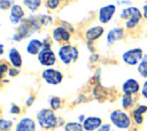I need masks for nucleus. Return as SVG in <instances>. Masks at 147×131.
Wrapping results in <instances>:
<instances>
[{
  "mask_svg": "<svg viewBox=\"0 0 147 131\" xmlns=\"http://www.w3.org/2000/svg\"><path fill=\"white\" fill-rule=\"evenodd\" d=\"M145 111H147V106H145V105H141V106L137 107L136 109H133V111H132V118H133V121H134L136 124L140 125L144 122L142 114Z\"/></svg>",
  "mask_w": 147,
  "mask_h": 131,
  "instance_id": "a211bd4d",
  "label": "nucleus"
},
{
  "mask_svg": "<svg viewBox=\"0 0 147 131\" xmlns=\"http://www.w3.org/2000/svg\"><path fill=\"white\" fill-rule=\"evenodd\" d=\"M49 106L53 110H57L61 107V99L59 97H52L49 99Z\"/></svg>",
  "mask_w": 147,
  "mask_h": 131,
  "instance_id": "5701e85b",
  "label": "nucleus"
},
{
  "mask_svg": "<svg viewBox=\"0 0 147 131\" xmlns=\"http://www.w3.org/2000/svg\"><path fill=\"white\" fill-rule=\"evenodd\" d=\"M122 91H123L124 95H132V94H136L139 91H141V88H140L138 80H136L134 78H129L123 83Z\"/></svg>",
  "mask_w": 147,
  "mask_h": 131,
  "instance_id": "1a4fd4ad",
  "label": "nucleus"
},
{
  "mask_svg": "<svg viewBox=\"0 0 147 131\" xmlns=\"http://www.w3.org/2000/svg\"><path fill=\"white\" fill-rule=\"evenodd\" d=\"M118 3H125V5H130L131 1H118Z\"/></svg>",
  "mask_w": 147,
  "mask_h": 131,
  "instance_id": "c9c22d12",
  "label": "nucleus"
},
{
  "mask_svg": "<svg viewBox=\"0 0 147 131\" xmlns=\"http://www.w3.org/2000/svg\"><path fill=\"white\" fill-rule=\"evenodd\" d=\"M8 70H9V68L7 67V64H6V63H2V64H1V74L3 75V74H5L6 71H8Z\"/></svg>",
  "mask_w": 147,
  "mask_h": 131,
  "instance_id": "72a5a7b5",
  "label": "nucleus"
},
{
  "mask_svg": "<svg viewBox=\"0 0 147 131\" xmlns=\"http://www.w3.org/2000/svg\"><path fill=\"white\" fill-rule=\"evenodd\" d=\"M57 54H59V57L62 61V63L65 64V66H68L71 62H76L77 59H78V55H79L78 49L75 46H71L69 44L62 45L59 48Z\"/></svg>",
  "mask_w": 147,
  "mask_h": 131,
  "instance_id": "20e7f679",
  "label": "nucleus"
},
{
  "mask_svg": "<svg viewBox=\"0 0 147 131\" xmlns=\"http://www.w3.org/2000/svg\"><path fill=\"white\" fill-rule=\"evenodd\" d=\"M109 118H110V122L118 129H129L131 126L130 116L121 109L113 110L109 115Z\"/></svg>",
  "mask_w": 147,
  "mask_h": 131,
  "instance_id": "39448f33",
  "label": "nucleus"
},
{
  "mask_svg": "<svg viewBox=\"0 0 147 131\" xmlns=\"http://www.w3.org/2000/svg\"><path fill=\"white\" fill-rule=\"evenodd\" d=\"M141 94H142V97L145 98V99H147V80H145L144 82V84H142V87H141Z\"/></svg>",
  "mask_w": 147,
  "mask_h": 131,
  "instance_id": "c85d7f7f",
  "label": "nucleus"
},
{
  "mask_svg": "<svg viewBox=\"0 0 147 131\" xmlns=\"http://www.w3.org/2000/svg\"><path fill=\"white\" fill-rule=\"evenodd\" d=\"M33 101H34V97H33V95H30V97L26 99V101H25V102H26V105H28V106H31Z\"/></svg>",
  "mask_w": 147,
  "mask_h": 131,
  "instance_id": "473e14b6",
  "label": "nucleus"
},
{
  "mask_svg": "<svg viewBox=\"0 0 147 131\" xmlns=\"http://www.w3.org/2000/svg\"><path fill=\"white\" fill-rule=\"evenodd\" d=\"M142 14L137 7H127L121 11V18L126 20L125 28L126 29H133L140 21Z\"/></svg>",
  "mask_w": 147,
  "mask_h": 131,
  "instance_id": "f03ea898",
  "label": "nucleus"
},
{
  "mask_svg": "<svg viewBox=\"0 0 147 131\" xmlns=\"http://www.w3.org/2000/svg\"><path fill=\"white\" fill-rule=\"evenodd\" d=\"M102 125V120L96 116H90L83 122V128L85 131H98Z\"/></svg>",
  "mask_w": 147,
  "mask_h": 131,
  "instance_id": "9b49d317",
  "label": "nucleus"
},
{
  "mask_svg": "<svg viewBox=\"0 0 147 131\" xmlns=\"http://www.w3.org/2000/svg\"><path fill=\"white\" fill-rule=\"evenodd\" d=\"M124 37V31L122 28H114L111 30H109L108 34H107V44L108 45H113L116 40H119Z\"/></svg>",
  "mask_w": 147,
  "mask_h": 131,
  "instance_id": "f3484780",
  "label": "nucleus"
},
{
  "mask_svg": "<svg viewBox=\"0 0 147 131\" xmlns=\"http://www.w3.org/2000/svg\"><path fill=\"white\" fill-rule=\"evenodd\" d=\"M45 5H46V7H47L48 9H55V8L59 7L60 1H59V0H47V1L45 2Z\"/></svg>",
  "mask_w": 147,
  "mask_h": 131,
  "instance_id": "a878e982",
  "label": "nucleus"
},
{
  "mask_svg": "<svg viewBox=\"0 0 147 131\" xmlns=\"http://www.w3.org/2000/svg\"><path fill=\"white\" fill-rule=\"evenodd\" d=\"M8 60L9 62L11 63V66L14 68H21L22 66V56L18 52V49H16L15 47H11L9 51H8Z\"/></svg>",
  "mask_w": 147,
  "mask_h": 131,
  "instance_id": "dca6fc26",
  "label": "nucleus"
},
{
  "mask_svg": "<svg viewBox=\"0 0 147 131\" xmlns=\"http://www.w3.org/2000/svg\"><path fill=\"white\" fill-rule=\"evenodd\" d=\"M11 124H13L11 121L5 120V118H1V120H0V129H1L2 131H8V130H10Z\"/></svg>",
  "mask_w": 147,
  "mask_h": 131,
  "instance_id": "393cba45",
  "label": "nucleus"
},
{
  "mask_svg": "<svg viewBox=\"0 0 147 131\" xmlns=\"http://www.w3.org/2000/svg\"><path fill=\"white\" fill-rule=\"evenodd\" d=\"M52 37L56 43L69 41L70 40V32H69V30L64 29L63 26H56L52 32Z\"/></svg>",
  "mask_w": 147,
  "mask_h": 131,
  "instance_id": "ddd939ff",
  "label": "nucleus"
},
{
  "mask_svg": "<svg viewBox=\"0 0 147 131\" xmlns=\"http://www.w3.org/2000/svg\"><path fill=\"white\" fill-rule=\"evenodd\" d=\"M18 74H20V70H18L17 68H11V69H9V70H8V75H9L10 77L17 76Z\"/></svg>",
  "mask_w": 147,
  "mask_h": 131,
  "instance_id": "c756f323",
  "label": "nucleus"
},
{
  "mask_svg": "<svg viewBox=\"0 0 147 131\" xmlns=\"http://www.w3.org/2000/svg\"><path fill=\"white\" fill-rule=\"evenodd\" d=\"M44 47L41 52L38 54V61L44 67H52L56 62V55L51 48V44L48 40H44Z\"/></svg>",
  "mask_w": 147,
  "mask_h": 131,
  "instance_id": "7ed1b4c3",
  "label": "nucleus"
},
{
  "mask_svg": "<svg viewBox=\"0 0 147 131\" xmlns=\"http://www.w3.org/2000/svg\"><path fill=\"white\" fill-rule=\"evenodd\" d=\"M15 131H36V123L30 117H23L15 125Z\"/></svg>",
  "mask_w": 147,
  "mask_h": 131,
  "instance_id": "f8f14e48",
  "label": "nucleus"
},
{
  "mask_svg": "<svg viewBox=\"0 0 147 131\" xmlns=\"http://www.w3.org/2000/svg\"><path fill=\"white\" fill-rule=\"evenodd\" d=\"M142 57H144V54H142V49L141 48H132V49H129L126 52L123 53L122 55V59L123 61L129 64V66H136L138 63H140L142 61Z\"/></svg>",
  "mask_w": 147,
  "mask_h": 131,
  "instance_id": "423d86ee",
  "label": "nucleus"
},
{
  "mask_svg": "<svg viewBox=\"0 0 147 131\" xmlns=\"http://www.w3.org/2000/svg\"><path fill=\"white\" fill-rule=\"evenodd\" d=\"M0 48H1V51H0V54H3V45H2V44H1Z\"/></svg>",
  "mask_w": 147,
  "mask_h": 131,
  "instance_id": "e433bc0d",
  "label": "nucleus"
},
{
  "mask_svg": "<svg viewBox=\"0 0 147 131\" xmlns=\"http://www.w3.org/2000/svg\"><path fill=\"white\" fill-rule=\"evenodd\" d=\"M23 3L26 6L28 9H30L31 11H34L40 7L41 1L40 0H25V1H23Z\"/></svg>",
  "mask_w": 147,
  "mask_h": 131,
  "instance_id": "aec40b11",
  "label": "nucleus"
},
{
  "mask_svg": "<svg viewBox=\"0 0 147 131\" xmlns=\"http://www.w3.org/2000/svg\"><path fill=\"white\" fill-rule=\"evenodd\" d=\"M23 20H24V11L22 7L17 3H14L9 11V21L13 24H18V23L21 24Z\"/></svg>",
  "mask_w": 147,
  "mask_h": 131,
  "instance_id": "9d476101",
  "label": "nucleus"
},
{
  "mask_svg": "<svg viewBox=\"0 0 147 131\" xmlns=\"http://www.w3.org/2000/svg\"><path fill=\"white\" fill-rule=\"evenodd\" d=\"M41 77L49 85H57L63 79L62 72L59 71V70H56V69H54V68H46L41 72Z\"/></svg>",
  "mask_w": 147,
  "mask_h": 131,
  "instance_id": "0eeeda50",
  "label": "nucleus"
},
{
  "mask_svg": "<svg viewBox=\"0 0 147 131\" xmlns=\"http://www.w3.org/2000/svg\"><path fill=\"white\" fill-rule=\"evenodd\" d=\"M83 124L79 122H68L64 124V131H83Z\"/></svg>",
  "mask_w": 147,
  "mask_h": 131,
  "instance_id": "6ab92c4d",
  "label": "nucleus"
},
{
  "mask_svg": "<svg viewBox=\"0 0 147 131\" xmlns=\"http://www.w3.org/2000/svg\"><path fill=\"white\" fill-rule=\"evenodd\" d=\"M39 21H40L41 25H49L53 20L48 14H40L39 15Z\"/></svg>",
  "mask_w": 147,
  "mask_h": 131,
  "instance_id": "b1692460",
  "label": "nucleus"
},
{
  "mask_svg": "<svg viewBox=\"0 0 147 131\" xmlns=\"http://www.w3.org/2000/svg\"><path fill=\"white\" fill-rule=\"evenodd\" d=\"M110 130H111L110 124H102L98 131H110Z\"/></svg>",
  "mask_w": 147,
  "mask_h": 131,
  "instance_id": "2f4dec72",
  "label": "nucleus"
},
{
  "mask_svg": "<svg viewBox=\"0 0 147 131\" xmlns=\"http://www.w3.org/2000/svg\"><path fill=\"white\" fill-rule=\"evenodd\" d=\"M115 11H116V6L113 3L101 7L99 9V21L101 22V24H107L113 18Z\"/></svg>",
  "mask_w": 147,
  "mask_h": 131,
  "instance_id": "6e6552de",
  "label": "nucleus"
},
{
  "mask_svg": "<svg viewBox=\"0 0 147 131\" xmlns=\"http://www.w3.org/2000/svg\"><path fill=\"white\" fill-rule=\"evenodd\" d=\"M99 54H95V53H92L91 56H90V61L91 62H98L99 61Z\"/></svg>",
  "mask_w": 147,
  "mask_h": 131,
  "instance_id": "7c9ffc66",
  "label": "nucleus"
},
{
  "mask_svg": "<svg viewBox=\"0 0 147 131\" xmlns=\"http://www.w3.org/2000/svg\"><path fill=\"white\" fill-rule=\"evenodd\" d=\"M138 72L140 74L141 77L147 79V60H142L138 64Z\"/></svg>",
  "mask_w": 147,
  "mask_h": 131,
  "instance_id": "4be33fe9",
  "label": "nucleus"
},
{
  "mask_svg": "<svg viewBox=\"0 0 147 131\" xmlns=\"http://www.w3.org/2000/svg\"><path fill=\"white\" fill-rule=\"evenodd\" d=\"M9 113H10V114H20V113H21V109H20V107L16 106L15 103H11V107H10V109H9Z\"/></svg>",
  "mask_w": 147,
  "mask_h": 131,
  "instance_id": "cd10ccee",
  "label": "nucleus"
},
{
  "mask_svg": "<svg viewBox=\"0 0 147 131\" xmlns=\"http://www.w3.org/2000/svg\"><path fill=\"white\" fill-rule=\"evenodd\" d=\"M11 6H13V2H11V1H5V0H1V1H0V9H1V10L8 9L9 7L11 8Z\"/></svg>",
  "mask_w": 147,
  "mask_h": 131,
  "instance_id": "bb28decb",
  "label": "nucleus"
},
{
  "mask_svg": "<svg viewBox=\"0 0 147 131\" xmlns=\"http://www.w3.org/2000/svg\"><path fill=\"white\" fill-rule=\"evenodd\" d=\"M121 103H122V107L124 109H129L133 106V98L132 95H123L122 99H121Z\"/></svg>",
  "mask_w": 147,
  "mask_h": 131,
  "instance_id": "412c9836",
  "label": "nucleus"
},
{
  "mask_svg": "<svg viewBox=\"0 0 147 131\" xmlns=\"http://www.w3.org/2000/svg\"><path fill=\"white\" fill-rule=\"evenodd\" d=\"M105 32L103 26L101 25H95V26H91L86 30L85 32V37L87 39V41H94L96 39H99Z\"/></svg>",
  "mask_w": 147,
  "mask_h": 131,
  "instance_id": "4468645a",
  "label": "nucleus"
},
{
  "mask_svg": "<svg viewBox=\"0 0 147 131\" xmlns=\"http://www.w3.org/2000/svg\"><path fill=\"white\" fill-rule=\"evenodd\" d=\"M142 16L145 18H147V2L145 3V6L142 7Z\"/></svg>",
  "mask_w": 147,
  "mask_h": 131,
  "instance_id": "f704fd0d",
  "label": "nucleus"
},
{
  "mask_svg": "<svg viewBox=\"0 0 147 131\" xmlns=\"http://www.w3.org/2000/svg\"><path fill=\"white\" fill-rule=\"evenodd\" d=\"M36 117L38 124L44 129H53L59 125V118L53 109H47V108L40 109L37 113Z\"/></svg>",
  "mask_w": 147,
  "mask_h": 131,
  "instance_id": "f257e3e1",
  "label": "nucleus"
},
{
  "mask_svg": "<svg viewBox=\"0 0 147 131\" xmlns=\"http://www.w3.org/2000/svg\"><path fill=\"white\" fill-rule=\"evenodd\" d=\"M44 47V43L39 39H31L26 45V53L30 55H38Z\"/></svg>",
  "mask_w": 147,
  "mask_h": 131,
  "instance_id": "2eb2a0df",
  "label": "nucleus"
}]
</instances>
